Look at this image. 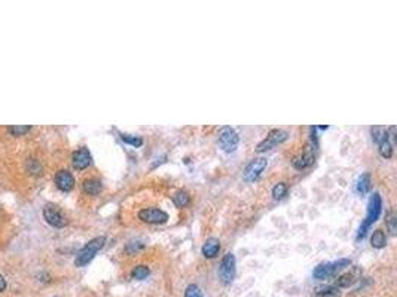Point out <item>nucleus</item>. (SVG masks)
Wrapping results in <instances>:
<instances>
[{
    "label": "nucleus",
    "mask_w": 397,
    "mask_h": 297,
    "mask_svg": "<svg viewBox=\"0 0 397 297\" xmlns=\"http://www.w3.org/2000/svg\"><path fill=\"white\" fill-rule=\"evenodd\" d=\"M381 211H382V199H381V195H379L378 192H375V193H372V196L369 198L366 217H365V220L362 221V224L359 226L357 241H360V240H363V238L366 236V233L369 232L372 224L381 216Z\"/></svg>",
    "instance_id": "1"
},
{
    "label": "nucleus",
    "mask_w": 397,
    "mask_h": 297,
    "mask_svg": "<svg viewBox=\"0 0 397 297\" xmlns=\"http://www.w3.org/2000/svg\"><path fill=\"white\" fill-rule=\"evenodd\" d=\"M105 243H106V238H105V236H97V238L91 240L88 244H85L79 250V253L76 254L75 265H76L78 268H82V266L88 265V263L97 256V253L105 247Z\"/></svg>",
    "instance_id": "2"
},
{
    "label": "nucleus",
    "mask_w": 397,
    "mask_h": 297,
    "mask_svg": "<svg viewBox=\"0 0 397 297\" xmlns=\"http://www.w3.org/2000/svg\"><path fill=\"white\" fill-rule=\"evenodd\" d=\"M237 275V260L232 253H226L219 265V279L223 285H229L234 282Z\"/></svg>",
    "instance_id": "3"
},
{
    "label": "nucleus",
    "mask_w": 397,
    "mask_h": 297,
    "mask_svg": "<svg viewBox=\"0 0 397 297\" xmlns=\"http://www.w3.org/2000/svg\"><path fill=\"white\" fill-rule=\"evenodd\" d=\"M351 265V260L350 259H339V260H335V262H326V263H320L318 266L314 268L313 270V278L314 279H326L329 276H333L338 270L344 269L346 266Z\"/></svg>",
    "instance_id": "4"
},
{
    "label": "nucleus",
    "mask_w": 397,
    "mask_h": 297,
    "mask_svg": "<svg viewBox=\"0 0 397 297\" xmlns=\"http://www.w3.org/2000/svg\"><path fill=\"white\" fill-rule=\"evenodd\" d=\"M239 143V137L237 131L228 125L219 130V146L226 153H234L237 150Z\"/></svg>",
    "instance_id": "5"
},
{
    "label": "nucleus",
    "mask_w": 397,
    "mask_h": 297,
    "mask_svg": "<svg viewBox=\"0 0 397 297\" xmlns=\"http://www.w3.org/2000/svg\"><path fill=\"white\" fill-rule=\"evenodd\" d=\"M287 137H289L287 131L280 130V128H274V130H271V131L268 133V135L265 137L261 143H258V146H256V152H258V153L268 152V150L274 149L275 146L284 143V141L287 140Z\"/></svg>",
    "instance_id": "6"
},
{
    "label": "nucleus",
    "mask_w": 397,
    "mask_h": 297,
    "mask_svg": "<svg viewBox=\"0 0 397 297\" xmlns=\"http://www.w3.org/2000/svg\"><path fill=\"white\" fill-rule=\"evenodd\" d=\"M266 166H268L266 158H255V159H252L250 162L247 163V166L244 168V172H242L244 182H247V183L256 182L262 175V172H264Z\"/></svg>",
    "instance_id": "7"
},
{
    "label": "nucleus",
    "mask_w": 397,
    "mask_h": 297,
    "mask_svg": "<svg viewBox=\"0 0 397 297\" xmlns=\"http://www.w3.org/2000/svg\"><path fill=\"white\" fill-rule=\"evenodd\" d=\"M138 218L143 223H147V224H164V223H167V220L170 218V216H168V213H165L161 208L151 207V208L140 210L138 211Z\"/></svg>",
    "instance_id": "8"
},
{
    "label": "nucleus",
    "mask_w": 397,
    "mask_h": 297,
    "mask_svg": "<svg viewBox=\"0 0 397 297\" xmlns=\"http://www.w3.org/2000/svg\"><path fill=\"white\" fill-rule=\"evenodd\" d=\"M316 147H317V144L308 143L305 146L304 152L291 161V165L296 169H305V168L311 166L314 163V159H316Z\"/></svg>",
    "instance_id": "9"
},
{
    "label": "nucleus",
    "mask_w": 397,
    "mask_h": 297,
    "mask_svg": "<svg viewBox=\"0 0 397 297\" xmlns=\"http://www.w3.org/2000/svg\"><path fill=\"white\" fill-rule=\"evenodd\" d=\"M43 218L46 220L48 224H51L54 227H64L67 224V218L61 213V210L58 207H55L53 204H48L43 208Z\"/></svg>",
    "instance_id": "10"
},
{
    "label": "nucleus",
    "mask_w": 397,
    "mask_h": 297,
    "mask_svg": "<svg viewBox=\"0 0 397 297\" xmlns=\"http://www.w3.org/2000/svg\"><path fill=\"white\" fill-rule=\"evenodd\" d=\"M72 163H73V168L75 169H85L88 168L91 163H92V156L89 153V150L86 147H80L76 152H73L72 155Z\"/></svg>",
    "instance_id": "11"
},
{
    "label": "nucleus",
    "mask_w": 397,
    "mask_h": 297,
    "mask_svg": "<svg viewBox=\"0 0 397 297\" xmlns=\"http://www.w3.org/2000/svg\"><path fill=\"white\" fill-rule=\"evenodd\" d=\"M55 185L63 192H70L75 188V177L67 169H61L55 174Z\"/></svg>",
    "instance_id": "12"
},
{
    "label": "nucleus",
    "mask_w": 397,
    "mask_h": 297,
    "mask_svg": "<svg viewBox=\"0 0 397 297\" xmlns=\"http://www.w3.org/2000/svg\"><path fill=\"white\" fill-rule=\"evenodd\" d=\"M201 251H203V256H204L206 259H214V257L219 254V251H220V243H219V240H217V238H209V240L204 243V245H203Z\"/></svg>",
    "instance_id": "13"
},
{
    "label": "nucleus",
    "mask_w": 397,
    "mask_h": 297,
    "mask_svg": "<svg viewBox=\"0 0 397 297\" xmlns=\"http://www.w3.org/2000/svg\"><path fill=\"white\" fill-rule=\"evenodd\" d=\"M82 189L89 196H97L103 190V185L98 179H86L82 183Z\"/></svg>",
    "instance_id": "14"
},
{
    "label": "nucleus",
    "mask_w": 397,
    "mask_h": 297,
    "mask_svg": "<svg viewBox=\"0 0 397 297\" xmlns=\"http://www.w3.org/2000/svg\"><path fill=\"white\" fill-rule=\"evenodd\" d=\"M371 174H369V172H365V174H362V175L357 179L356 190H357V193H360V195H366V193L371 190Z\"/></svg>",
    "instance_id": "15"
},
{
    "label": "nucleus",
    "mask_w": 397,
    "mask_h": 297,
    "mask_svg": "<svg viewBox=\"0 0 397 297\" xmlns=\"http://www.w3.org/2000/svg\"><path fill=\"white\" fill-rule=\"evenodd\" d=\"M356 281H357V279H356V275H354L353 272H345V273L338 276V279H336V282H335V287H338V288H348V287H351Z\"/></svg>",
    "instance_id": "16"
},
{
    "label": "nucleus",
    "mask_w": 397,
    "mask_h": 297,
    "mask_svg": "<svg viewBox=\"0 0 397 297\" xmlns=\"http://www.w3.org/2000/svg\"><path fill=\"white\" fill-rule=\"evenodd\" d=\"M371 244L373 248H384L387 245V236L382 229H376L371 236Z\"/></svg>",
    "instance_id": "17"
},
{
    "label": "nucleus",
    "mask_w": 397,
    "mask_h": 297,
    "mask_svg": "<svg viewBox=\"0 0 397 297\" xmlns=\"http://www.w3.org/2000/svg\"><path fill=\"white\" fill-rule=\"evenodd\" d=\"M173 201L176 204V207L179 208H185L190 204V195L186 192V190H177L174 195H173Z\"/></svg>",
    "instance_id": "18"
},
{
    "label": "nucleus",
    "mask_w": 397,
    "mask_h": 297,
    "mask_svg": "<svg viewBox=\"0 0 397 297\" xmlns=\"http://www.w3.org/2000/svg\"><path fill=\"white\" fill-rule=\"evenodd\" d=\"M378 146H379V155H381L384 159H390V158L393 156V144H391V140H390V138L381 141Z\"/></svg>",
    "instance_id": "19"
},
{
    "label": "nucleus",
    "mask_w": 397,
    "mask_h": 297,
    "mask_svg": "<svg viewBox=\"0 0 397 297\" xmlns=\"http://www.w3.org/2000/svg\"><path fill=\"white\" fill-rule=\"evenodd\" d=\"M371 134H372V138H373V141H376L378 144H379L381 141L390 138L388 130L384 128V127H373V128L371 130Z\"/></svg>",
    "instance_id": "20"
},
{
    "label": "nucleus",
    "mask_w": 397,
    "mask_h": 297,
    "mask_svg": "<svg viewBox=\"0 0 397 297\" xmlns=\"http://www.w3.org/2000/svg\"><path fill=\"white\" fill-rule=\"evenodd\" d=\"M149 275H151V269H149L146 265H138V266H135V268L131 270V276L134 279H137V281H143V279H146Z\"/></svg>",
    "instance_id": "21"
},
{
    "label": "nucleus",
    "mask_w": 397,
    "mask_h": 297,
    "mask_svg": "<svg viewBox=\"0 0 397 297\" xmlns=\"http://www.w3.org/2000/svg\"><path fill=\"white\" fill-rule=\"evenodd\" d=\"M339 288L335 287V285H327V287H323V288H318L316 291V296L317 297H339Z\"/></svg>",
    "instance_id": "22"
},
{
    "label": "nucleus",
    "mask_w": 397,
    "mask_h": 297,
    "mask_svg": "<svg viewBox=\"0 0 397 297\" xmlns=\"http://www.w3.org/2000/svg\"><path fill=\"white\" fill-rule=\"evenodd\" d=\"M121 140L127 144H130L132 147H140L143 146V138L138 137V135H132V134H127V133H121Z\"/></svg>",
    "instance_id": "23"
},
{
    "label": "nucleus",
    "mask_w": 397,
    "mask_h": 297,
    "mask_svg": "<svg viewBox=\"0 0 397 297\" xmlns=\"http://www.w3.org/2000/svg\"><path fill=\"white\" fill-rule=\"evenodd\" d=\"M287 193V185L286 183H277L274 188H272V196L274 199H281L284 198Z\"/></svg>",
    "instance_id": "24"
},
{
    "label": "nucleus",
    "mask_w": 397,
    "mask_h": 297,
    "mask_svg": "<svg viewBox=\"0 0 397 297\" xmlns=\"http://www.w3.org/2000/svg\"><path fill=\"white\" fill-rule=\"evenodd\" d=\"M185 297H203V291L196 284H189L185 290Z\"/></svg>",
    "instance_id": "25"
},
{
    "label": "nucleus",
    "mask_w": 397,
    "mask_h": 297,
    "mask_svg": "<svg viewBox=\"0 0 397 297\" xmlns=\"http://www.w3.org/2000/svg\"><path fill=\"white\" fill-rule=\"evenodd\" d=\"M385 221H387V226H388V230L391 232V235H396V213L394 211H390L387 217H385Z\"/></svg>",
    "instance_id": "26"
},
{
    "label": "nucleus",
    "mask_w": 397,
    "mask_h": 297,
    "mask_svg": "<svg viewBox=\"0 0 397 297\" xmlns=\"http://www.w3.org/2000/svg\"><path fill=\"white\" fill-rule=\"evenodd\" d=\"M30 128H31L30 125H26V127H24V125H12V127L8 128V131L12 135H17V137H18V135L26 134L27 131H30Z\"/></svg>",
    "instance_id": "27"
},
{
    "label": "nucleus",
    "mask_w": 397,
    "mask_h": 297,
    "mask_svg": "<svg viewBox=\"0 0 397 297\" xmlns=\"http://www.w3.org/2000/svg\"><path fill=\"white\" fill-rule=\"evenodd\" d=\"M5 288H6V279L0 275V293L5 291Z\"/></svg>",
    "instance_id": "28"
}]
</instances>
